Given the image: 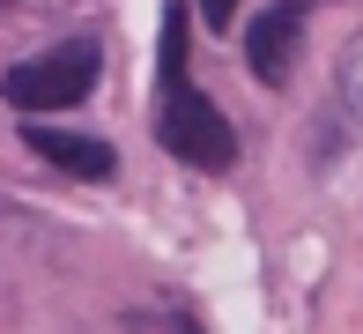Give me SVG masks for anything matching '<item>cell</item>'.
<instances>
[{
    "label": "cell",
    "instance_id": "cell-2",
    "mask_svg": "<svg viewBox=\"0 0 363 334\" xmlns=\"http://www.w3.org/2000/svg\"><path fill=\"white\" fill-rule=\"evenodd\" d=\"M96 75H104V53H96V38H60L52 53L8 67L0 97H8L23 119H38V112H67V104H82V97L96 90Z\"/></svg>",
    "mask_w": 363,
    "mask_h": 334
},
{
    "label": "cell",
    "instance_id": "cell-1",
    "mask_svg": "<svg viewBox=\"0 0 363 334\" xmlns=\"http://www.w3.org/2000/svg\"><path fill=\"white\" fill-rule=\"evenodd\" d=\"M186 53H193L186 8H171L163 15V53H156V141L171 149L178 163H193V171H230V163H238V134H230V119L193 90Z\"/></svg>",
    "mask_w": 363,
    "mask_h": 334
},
{
    "label": "cell",
    "instance_id": "cell-4",
    "mask_svg": "<svg viewBox=\"0 0 363 334\" xmlns=\"http://www.w3.org/2000/svg\"><path fill=\"white\" fill-rule=\"evenodd\" d=\"M23 141H30V156L60 163L67 178H96V186H104V178L119 171V149H111V141H89V134H60V126L23 119Z\"/></svg>",
    "mask_w": 363,
    "mask_h": 334
},
{
    "label": "cell",
    "instance_id": "cell-5",
    "mask_svg": "<svg viewBox=\"0 0 363 334\" xmlns=\"http://www.w3.org/2000/svg\"><path fill=\"white\" fill-rule=\"evenodd\" d=\"M341 112H349V126H363V30L341 53Z\"/></svg>",
    "mask_w": 363,
    "mask_h": 334
},
{
    "label": "cell",
    "instance_id": "cell-3",
    "mask_svg": "<svg viewBox=\"0 0 363 334\" xmlns=\"http://www.w3.org/2000/svg\"><path fill=\"white\" fill-rule=\"evenodd\" d=\"M304 15H311V0H274V8L252 23L245 60H252L259 82H274V90L289 82V67H296V38H304Z\"/></svg>",
    "mask_w": 363,
    "mask_h": 334
},
{
    "label": "cell",
    "instance_id": "cell-6",
    "mask_svg": "<svg viewBox=\"0 0 363 334\" xmlns=\"http://www.w3.org/2000/svg\"><path fill=\"white\" fill-rule=\"evenodd\" d=\"M201 15H208V23H216V30H223L230 15H238V0H201Z\"/></svg>",
    "mask_w": 363,
    "mask_h": 334
}]
</instances>
